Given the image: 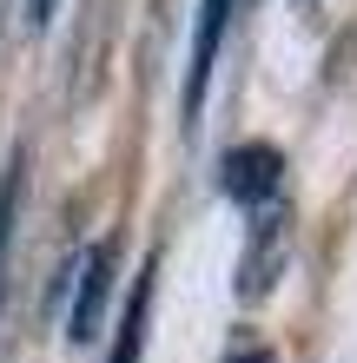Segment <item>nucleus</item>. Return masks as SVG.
Segmentation results:
<instances>
[{
  "instance_id": "obj_1",
  "label": "nucleus",
  "mask_w": 357,
  "mask_h": 363,
  "mask_svg": "<svg viewBox=\"0 0 357 363\" xmlns=\"http://www.w3.org/2000/svg\"><path fill=\"white\" fill-rule=\"evenodd\" d=\"M278 172H285V159L271 152V145H232L219 185H225V199H238L245 211H265L278 199Z\"/></svg>"
},
{
  "instance_id": "obj_2",
  "label": "nucleus",
  "mask_w": 357,
  "mask_h": 363,
  "mask_svg": "<svg viewBox=\"0 0 357 363\" xmlns=\"http://www.w3.org/2000/svg\"><path fill=\"white\" fill-rule=\"evenodd\" d=\"M79 291H73V311H67V337L73 344H93L99 337V317H106V277H113V245H93L79 258Z\"/></svg>"
},
{
  "instance_id": "obj_3",
  "label": "nucleus",
  "mask_w": 357,
  "mask_h": 363,
  "mask_svg": "<svg viewBox=\"0 0 357 363\" xmlns=\"http://www.w3.org/2000/svg\"><path fill=\"white\" fill-rule=\"evenodd\" d=\"M232 7H238V0H199V27H192V67H185V113H199V99H205V79H212L219 40H225V27H232Z\"/></svg>"
},
{
  "instance_id": "obj_4",
  "label": "nucleus",
  "mask_w": 357,
  "mask_h": 363,
  "mask_svg": "<svg viewBox=\"0 0 357 363\" xmlns=\"http://www.w3.org/2000/svg\"><path fill=\"white\" fill-rule=\"evenodd\" d=\"M153 277H159V258H145V271L133 277V291H126L119 324H113V357L106 363H139V350H145V317H153Z\"/></svg>"
},
{
  "instance_id": "obj_5",
  "label": "nucleus",
  "mask_w": 357,
  "mask_h": 363,
  "mask_svg": "<svg viewBox=\"0 0 357 363\" xmlns=\"http://www.w3.org/2000/svg\"><path fill=\"white\" fill-rule=\"evenodd\" d=\"M20 191H27V172H20V159H13V165H7V179H0V304H7V245H13Z\"/></svg>"
},
{
  "instance_id": "obj_6",
  "label": "nucleus",
  "mask_w": 357,
  "mask_h": 363,
  "mask_svg": "<svg viewBox=\"0 0 357 363\" xmlns=\"http://www.w3.org/2000/svg\"><path fill=\"white\" fill-rule=\"evenodd\" d=\"M47 13H53V0H27V20H33V27H47Z\"/></svg>"
},
{
  "instance_id": "obj_7",
  "label": "nucleus",
  "mask_w": 357,
  "mask_h": 363,
  "mask_svg": "<svg viewBox=\"0 0 357 363\" xmlns=\"http://www.w3.org/2000/svg\"><path fill=\"white\" fill-rule=\"evenodd\" d=\"M225 363H271V357H265V350H232Z\"/></svg>"
}]
</instances>
